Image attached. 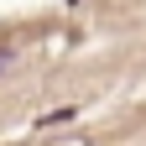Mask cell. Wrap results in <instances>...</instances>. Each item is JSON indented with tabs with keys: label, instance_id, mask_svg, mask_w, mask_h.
I'll list each match as a JSON object with an SVG mask.
<instances>
[{
	"label": "cell",
	"instance_id": "cell-1",
	"mask_svg": "<svg viewBox=\"0 0 146 146\" xmlns=\"http://www.w3.org/2000/svg\"><path fill=\"white\" fill-rule=\"evenodd\" d=\"M68 120H78V110H52V115H42L36 125H42V131H52V125H68Z\"/></svg>",
	"mask_w": 146,
	"mask_h": 146
},
{
	"label": "cell",
	"instance_id": "cell-2",
	"mask_svg": "<svg viewBox=\"0 0 146 146\" xmlns=\"http://www.w3.org/2000/svg\"><path fill=\"white\" fill-rule=\"evenodd\" d=\"M0 73H11V52H0Z\"/></svg>",
	"mask_w": 146,
	"mask_h": 146
}]
</instances>
